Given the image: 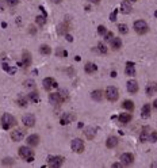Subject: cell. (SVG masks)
<instances>
[{"label":"cell","mask_w":157,"mask_h":168,"mask_svg":"<svg viewBox=\"0 0 157 168\" xmlns=\"http://www.w3.org/2000/svg\"><path fill=\"white\" fill-rule=\"evenodd\" d=\"M73 121H75V115L65 113V114H63V117H61V121H60V124L63 125V126H65V125L71 124V122H73Z\"/></svg>","instance_id":"cell-14"},{"label":"cell","mask_w":157,"mask_h":168,"mask_svg":"<svg viewBox=\"0 0 157 168\" xmlns=\"http://www.w3.org/2000/svg\"><path fill=\"white\" fill-rule=\"evenodd\" d=\"M68 30H69V26H68L67 23H61L58 27H57V33L58 34H68Z\"/></svg>","instance_id":"cell-29"},{"label":"cell","mask_w":157,"mask_h":168,"mask_svg":"<svg viewBox=\"0 0 157 168\" xmlns=\"http://www.w3.org/2000/svg\"><path fill=\"white\" fill-rule=\"evenodd\" d=\"M110 44H111V49H114V50H118V49L122 48V40L118 38V37H114V38L110 41Z\"/></svg>","instance_id":"cell-20"},{"label":"cell","mask_w":157,"mask_h":168,"mask_svg":"<svg viewBox=\"0 0 157 168\" xmlns=\"http://www.w3.org/2000/svg\"><path fill=\"white\" fill-rule=\"evenodd\" d=\"M19 156H20L22 159H24L26 161H29V163H31L33 160H34V152H33V149L30 148V145L20 146V148H19Z\"/></svg>","instance_id":"cell-2"},{"label":"cell","mask_w":157,"mask_h":168,"mask_svg":"<svg viewBox=\"0 0 157 168\" xmlns=\"http://www.w3.org/2000/svg\"><path fill=\"white\" fill-rule=\"evenodd\" d=\"M126 87H127V92L129 94H137L138 92V83L133 79L127 81V85H126Z\"/></svg>","instance_id":"cell-10"},{"label":"cell","mask_w":157,"mask_h":168,"mask_svg":"<svg viewBox=\"0 0 157 168\" xmlns=\"http://www.w3.org/2000/svg\"><path fill=\"white\" fill-rule=\"evenodd\" d=\"M75 60H76V61H80L81 57H80V56H76V57H75Z\"/></svg>","instance_id":"cell-49"},{"label":"cell","mask_w":157,"mask_h":168,"mask_svg":"<svg viewBox=\"0 0 157 168\" xmlns=\"http://www.w3.org/2000/svg\"><path fill=\"white\" fill-rule=\"evenodd\" d=\"M49 100L52 104H61L63 103V99L60 96V92H52L49 96Z\"/></svg>","instance_id":"cell-15"},{"label":"cell","mask_w":157,"mask_h":168,"mask_svg":"<svg viewBox=\"0 0 157 168\" xmlns=\"http://www.w3.org/2000/svg\"><path fill=\"white\" fill-rule=\"evenodd\" d=\"M112 168H122V163H114L112 164Z\"/></svg>","instance_id":"cell-45"},{"label":"cell","mask_w":157,"mask_h":168,"mask_svg":"<svg viewBox=\"0 0 157 168\" xmlns=\"http://www.w3.org/2000/svg\"><path fill=\"white\" fill-rule=\"evenodd\" d=\"M16 125V120L14 118L11 114H8V113H5V114H3V117H1V128L4 129V130H8V129L14 128Z\"/></svg>","instance_id":"cell-1"},{"label":"cell","mask_w":157,"mask_h":168,"mask_svg":"<svg viewBox=\"0 0 157 168\" xmlns=\"http://www.w3.org/2000/svg\"><path fill=\"white\" fill-rule=\"evenodd\" d=\"M122 106L125 107L126 110H129V111H133V110H134V103L131 102V100H129V99H126L125 102L122 103Z\"/></svg>","instance_id":"cell-32"},{"label":"cell","mask_w":157,"mask_h":168,"mask_svg":"<svg viewBox=\"0 0 157 168\" xmlns=\"http://www.w3.org/2000/svg\"><path fill=\"white\" fill-rule=\"evenodd\" d=\"M5 3H7L10 7H15V5L19 4V0H5Z\"/></svg>","instance_id":"cell-42"},{"label":"cell","mask_w":157,"mask_h":168,"mask_svg":"<svg viewBox=\"0 0 157 168\" xmlns=\"http://www.w3.org/2000/svg\"><path fill=\"white\" fill-rule=\"evenodd\" d=\"M60 96H61V99H63V102H65L68 99V91L67 89H60Z\"/></svg>","instance_id":"cell-38"},{"label":"cell","mask_w":157,"mask_h":168,"mask_svg":"<svg viewBox=\"0 0 157 168\" xmlns=\"http://www.w3.org/2000/svg\"><path fill=\"white\" fill-rule=\"evenodd\" d=\"M53 84H54L53 77H45L43 81H42V85H43V88H45L46 91H50V89L53 88Z\"/></svg>","instance_id":"cell-18"},{"label":"cell","mask_w":157,"mask_h":168,"mask_svg":"<svg viewBox=\"0 0 157 168\" xmlns=\"http://www.w3.org/2000/svg\"><path fill=\"white\" fill-rule=\"evenodd\" d=\"M23 87L24 88H29V89H37V85H35V81H33V80H26L24 83H23Z\"/></svg>","instance_id":"cell-31"},{"label":"cell","mask_w":157,"mask_h":168,"mask_svg":"<svg viewBox=\"0 0 157 168\" xmlns=\"http://www.w3.org/2000/svg\"><path fill=\"white\" fill-rule=\"evenodd\" d=\"M131 3L129 1V0H122V3H121V12L122 14H130L131 12Z\"/></svg>","instance_id":"cell-13"},{"label":"cell","mask_w":157,"mask_h":168,"mask_svg":"<svg viewBox=\"0 0 157 168\" xmlns=\"http://www.w3.org/2000/svg\"><path fill=\"white\" fill-rule=\"evenodd\" d=\"M91 3H95V4H96V3H99V1H100V0H90Z\"/></svg>","instance_id":"cell-48"},{"label":"cell","mask_w":157,"mask_h":168,"mask_svg":"<svg viewBox=\"0 0 157 168\" xmlns=\"http://www.w3.org/2000/svg\"><path fill=\"white\" fill-rule=\"evenodd\" d=\"M22 122L24 126H27V128H33V126L35 125V117L33 114H24L22 118Z\"/></svg>","instance_id":"cell-8"},{"label":"cell","mask_w":157,"mask_h":168,"mask_svg":"<svg viewBox=\"0 0 157 168\" xmlns=\"http://www.w3.org/2000/svg\"><path fill=\"white\" fill-rule=\"evenodd\" d=\"M114 38V34H112V31H107L106 34H104V41H111Z\"/></svg>","instance_id":"cell-43"},{"label":"cell","mask_w":157,"mask_h":168,"mask_svg":"<svg viewBox=\"0 0 157 168\" xmlns=\"http://www.w3.org/2000/svg\"><path fill=\"white\" fill-rule=\"evenodd\" d=\"M84 136L88 138V140H92V138L96 136V128H85Z\"/></svg>","instance_id":"cell-22"},{"label":"cell","mask_w":157,"mask_h":168,"mask_svg":"<svg viewBox=\"0 0 157 168\" xmlns=\"http://www.w3.org/2000/svg\"><path fill=\"white\" fill-rule=\"evenodd\" d=\"M154 16H156V18H157V11H154Z\"/></svg>","instance_id":"cell-50"},{"label":"cell","mask_w":157,"mask_h":168,"mask_svg":"<svg viewBox=\"0 0 157 168\" xmlns=\"http://www.w3.org/2000/svg\"><path fill=\"white\" fill-rule=\"evenodd\" d=\"M157 92V83H153V81H150V83L146 85V94H148L149 96H152L153 94Z\"/></svg>","instance_id":"cell-23"},{"label":"cell","mask_w":157,"mask_h":168,"mask_svg":"<svg viewBox=\"0 0 157 168\" xmlns=\"http://www.w3.org/2000/svg\"><path fill=\"white\" fill-rule=\"evenodd\" d=\"M133 161H134V156L131 155V153H123V155L121 156V163L122 165H131L133 164Z\"/></svg>","instance_id":"cell-9"},{"label":"cell","mask_w":157,"mask_h":168,"mask_svg":"<svg viewBox=\"0 0 157 168\" xmlns=\"http://www.w3.org/2000/svg\"><path fill=\"white\" fill-rule=\"evenodd\" d=\"M16 103H18V106L20 107H27V98H18V100H16Z\"/></svg>","instance_id":"cell-35"},{"label":"cell","mask_w":157,"mask_h":168,"mask_svg":"<svg viewBox=\"0 0 157 168\" xmlns=\"http://www.w3.org/2000/svg\"><path fill=\"white\" fill-rule=\"evenodd\" d=\"M35 23L38 25V26H43L46 23V16L45 15H38L35 18Z\"/></svg>","instance_id":"cell-33"},{"label":"cell","mask_w":157,"mask_h":168,"mask_svg":"<svg viewBox=\"0 0 157 168\" xmlns=\"http://www.w3.org/2000/svg\"><path fill=\"white\" fill-rule=\"evenodd\" d=\"M65 40L69 41V42H73V37L71 34H65Z\"/></svg>","instance_id":"cell-44"},{"label":"cell","mask_w":157,"mask_h":168,"mask_svg":"<svg viewBox=\"0 0 157 168\" xmlns=\"http://www.w3.org/2000/svg\"><path fill=\"white\" fill-rule=\"evenodd\" d=\"M106 33H107V30H106V26L100 25V26L98 27V34H99V36H104Z\"/></svg>","instance_id":"cell-39"},{"label":"cell","mask_w":157,"mask_h":168,"mask_svg":"<svg viewBox=\"0 0 157 168\" xmlns=\"http://www.w3.org/2000/svg\"><path fill=\"white\" fill-rule=\"evenodd\" d=\"M64 164L63 156H50L49 157V167L50 168H60Z\"/></svg>","instance_id":"cell-6"},{"label":"cell","mask_w":157,"mask_h":168,"mask_svg":"<svg viewBox=\"0 0 157 168\" xmlns=\"http://www.w3.org/2000/svg\"><path fill=\"white\" fill-rule=\"evenodd\" d=\"M50 1H53L54 4H60V3H61L63 0H50Z\"/></svg>","instance_id":"cell-46"},{"label":"cell","mask_w":157,"mask_h":168,"mask_svg":"<svg viewBox=\"0 0 157 168\" xmlns=\"http://www.w3.org/2000/svg\"><path fill=\"white\" fill-rule=\"evenodd\" d=\"M118 144H119V138L115 137V136H111V137H108V138H107V141H106V146H107L108 149L117 148Z\"/></svg>","instance_id":"cell-11"},{"label":"cell","mask_w":157,"mask_h":168,"mask_svg":"<svg viewBox=\"0 0 157 168\" xmlns=\"http://www.w3.org/2000/svg\"><path fill=\"white\" fill-rule=\"evenodd\" d=\"M39 53L43 54V56H49V54L52 53V48H50L49 45H41Z\"/></svg>","instance_id":"cell-28"},{"label":"cell","mask_w":157,"mask_h":168,"mask_svg":"<svg viewBox=\"0 0 157 168\" xmlns=\"http://www.w3.org/2000/svg\"><path fill=\"white\" fill-rule=\"evenodd\" d=\"M0 11H3V8H1V3H0Z\"/></svg>","instance_id":"cell-51"},{"label":"cell","mask_w":157,"mask_h":168,"mask_svg":"<svg viewBox=\"0 0 157 168\" xmlns=\"http://www.w3.org/2000/svg\"><path fill=\"white\" fill-rule=\"evenodd\" d=\"M98 50H99V53H102V54H106V53H107V48H106V45H104V44H100V42L98 44Z\"/></svg>","instance_id":"cell-37"},{"label":"cell","mask_w":157,"mask_h":168,"mask_svg":"<svg viewBox=\"0 0 157 168\" xmlns=\"http://www.w3.org/2000/svg\"><path fill=\"white\" fill-rule=\"evenodd\" d=\"M91 98L94 99L95 102H100V100L103 99V91H102V89H94V91L91 92Z\"/></svg>","instance_id":"cell-19"},{"label":"cell","mask_w":157,"mask_h":168,"mask_svg":"<svg viewBox=\"0 0 157 168\" xmlns=\"http://www.w3.org/2000/svg\"><path fill=\"white\" fill-rule=\"evenodd\" d=\"M14 163H15V161H14L12 157H5V159L1 160V164H3V165H14Z\"/></svg>","instance_id":"cell-36"},{"label":"cell","mask_w":157,"mask_h":168,"mask_svg":"<svg viewBox=\"0 0 157 168\" xmlns=\"http://www.w3.org/2000/svg\"><path fill=\"white\" fill-rule=\"evenodd\" d=\"M31 54H30V52H23L22 54V65L24 66V68H27V66H30L31 65Z\"/></svg>","instance_id":"cell-12"},{"label":"cell","mask_w":157,"mask_h":168,"mask_svg":"<svg viewBox=\"0 0 157 168\" xmlns=\"http://www.w3.org/2000/svg\"><path fill=\"white\" fill-rule=\"evenodd\" d=\"M153 107H154V109H157V99L153 102Z\"/></svg>","instance_id":"cell-47"},{"label":"cell","mask_w":157,"mask_h":168,"mask_svg":"<svg viewBox=\"0 0 157 168\" xmlns=\"http://www.w3.org/2000/svg\"><path fill=\"white\" fill-rule=\"evenodd\" d=\"M24 136H26V132H24L23 129H16V130H14V132L11 133V140L15 142L22 141L23 138H24Z\"/></svg>","instance_id":"cell-7"},{"label":"cell","mask_w":157,"mask_h":168,"mask_svg":"<svg viewBox=\"0 0 157 168\" xmlns=\"http://www.w3.org/2000/svg\"><path fill=\"white\" fill-rule=\"evenodd\" d=\"M1 66H3V69H4L7 73H10V75H14V73L16 72V69H15V68H12V66H10L7 62H1Z\"/></svg>","instance_id":"cell-30"},{"label":"cell","mask_w":157,"mask_h":168,"mask_svg":"<svg viewBox=\"0 0 157 168\" xmlns=\"http://www.w3.org/2000/svg\"><path fill=\"white\" fill-rule=\"evenodd\" d=\"M150 115V104H144L141 109V117L142 118H148Z\"/></svg>","instance_id":"cell-27"},{"label":"cell","mask_w":157,"mask_h":168,"mask_svg":"<svg viewBox=\"0 0 157 168\" xmlns=\"http://www.w3.org/2000/svg\"><path fill=\"white\" fill-rule=\"evenodd\" d=\"M29 99H30L33 103L39 102V94H38V91H37V89H33L31 92H30V95H29Z\"/></svg>","instance_id":"cell-26"},{"label":"cell","mask_w":157,"mask_h":168,"mask_svg":"<svg viewBox=\"0 0 157 168\" xmlns=\"http://www.w3.org/2000/svg\"><path fill=\"white\" fill-rule=\"evenodd\" d=\"M84 71H85V73H95V72L98 71V66L95 65L94 62H87L84 65Z\"/></svg>","instance_id":"cell-21"},{"label":"cell","mask_w":157,"mask_h":168,"mask_svg":"<svg viewBox=\"0 0 157 168\" xmlns=\"http://www.w3.org/2000/svg\"><path fill=\"white\" fill-rule=\"evenodd\" d=\"M117 14H118V10L117 8H115L111 14H110V20H111V22H115V20H117Z\"/></svg>","instance_id":"cell-41"},{"label":"cell","mask_w":157,"mask_h":168,"mask_svg":"<svg viewBox=\"0 0 157 168\" xmlns=\"http://www.w3.org/2000/svg\"><path fill=\"white\" fill-rule=\"evenodd\" d=\"M106 98H107V100L110 102H117L118 98H119V91H118L117 87H114V85H110L106 88Z\"/></svg>","instance_id":"cell-4"},{"label":"cell","mask_w":157,"mask_h":168,"mask_svg":"<svg viewBox=\"0 0 157 168\" xmlns=\"http://www.w3.org/2000/svg\"><path fill=\"white\" fill-rule=\"evenodd\" d=\"M126 75H129V76H134L135 75V66H134V64H133L131 61L126 62Z\"/></svg>","instance_id":"cell-24"},{"label":"cell","mask_w":157,"mask_h":168,"mask_svg":"<svg viewBox=\"0 0 157 168\" xmlns=\"http://www.w3.org/2000/svg\"><path fill=\"white\" fill-rule=\"evenodd\" d=\"M131 114H129V113H122V114H119V117H118V120H119V122H121L122 125H126L129 124L131 121Z\"/></svg>","instance_id":"cell-17"},{"label":"cell","mask_w":157,"mask_h":168,"mask_svg":"<svg viewBox=\"0 0 157 168\" xmlns=\"http://www.w3.org/2000/svg\"><path fill=\"white\" fill-rule=\"evenodd\" d=\"M134 30H135L137 34L144 36V34H146V33L149 31V26H148V23L145 22V20L139 19V20H135L134 22Z\"/></svg>","instance_id":"cell-3"},{"label":"cell","mask_w":157,"mask_h":168,"mask_svg":"<svg viewBox=\"0 0 157 168\" xmlns=\"http://www.w3.org/2000/svg\"><path fill=\"white\" fill-rule=\"evenodd\" d=\"M71 148L75 153H83L84 152V141L81 138H75L71 142Z\"/></svg>","instance_id":"cell-5"},{"label":"cell","mask_w":157,"mask_h":168,"mask_svg":"<svg viewBox=\"0 0 157 168\" xmlns=\"http://www.w3.org/2000/svg\"><path fill=\"white\" fill-rule=\"evenodd\" d=\"M139 141L141 142L149 141V129L148 128L142 129V132H141V134H139Z\"/></svg>","instance_id":"cell-25"},{"label":"cell","mask_w":157,"mask_h":168,"mask_svg":"<svg viewBox=\"0 0 157 168\" xmlns=\"http://www.w3.org/2000/svg\"><path fill=\"white\" fill-rule=\"evenodd\" d=\"M118 31L121 34H127L129 33V29H127V26H126L125 23H121V25H118Z\"/></svg>","instance_id":"cell-34"},{"label":"cell","mask_w":157,"mask_h":168,"mask_svg":"<svg viewBox=\"0 0 157 168\" xmlns=\"http://www.w3.org/2000/svg\"><path fill=\"white\" fill-rule=\"evenodd\" d=\"M39 144V136L38 134H31L27 137V145L30 146H37Z\"/></svg>","instance_id":"cell-16"},{"label":"cell","mask_w":157,"mask_h":168,"mask_svg":"<svg viewBox=\"0 0 157 168\" xmlns=\"http://www.w3.org/2000/svg\"><path fill=\"white\" fill-rule=\"evenodd\" d=\"M129 1H130V3H131V1H135V0H129Z\"/></svg>","instance_id":"cell-52"},{"label":"cell","mask_w":157,"mask_h":168,"mask_svg":"<svg viewBox=\"0 0 157 168\" xmlns=\"http://www.w3.org/2000/svg\"><path fill=\"white\" fill-rule=\"evenodd\" d=\"M149 141L150 142H156L157 141V133L156 132L149 133Z\"/></svg>","instance_id":"cell-40"}]
</instances>
